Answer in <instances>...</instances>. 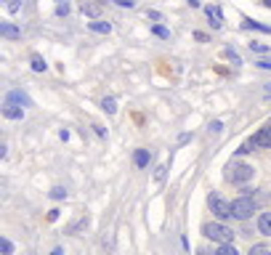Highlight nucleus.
Returning <instances> with one entry per match:
<instances>
[{
    "label": "nucleus",
    "instance_id": "obj_15",
    "mask_svg": "<svg viewBox=\"0 0 271 255\" xmlns=\"http://www.w3.org/2000/svg\"><path fill=\"white\" fill-rule=\"evenodd\" d=\"M101 107H104L107 115H115V112H117V101L115 99H104V101H101Z\"/></svg>",
    "mask_w": 271,
    "mask_h": 255
},
{
    "label": "nucleus",
    "instance_id": "obj_10",
    "mask_svg": "<svg viewBox=\"0 0 271 255\" xmlns=\"http://www.w3.org/2000/svg\"><path fill=\"white\" fill-rule=\"evenodd\" d=\"M0 35H3V37H11V40H16V37H22V32H19L16 30V27L14 24H0Z\"/></svg>",
    "mask_w": 271,
    "mask_h": 255
},
{
    "label": "nucleus",
    "instance_id": "obj_18",
    "mask_svg": "<svg viewBox=\"0 0 271 255\" xmlns=\"http://www.w3.org/2000/svg\"><path fill=\"white\" fill-rule=\"evenodd\" d=\"M152 32H154L157 37H165V40H167V37H170V32H167L165 27H160V24H154V27H152Z\"/></svg>",
    "mask_w": 271,
    "mask_h": 255
},
{
    "label": "nucleus",
    "instance_id": "obj_8",
    "mask_svg": "<svg viewBox=\"0 0 271 255\" xmlns=\"http://www.w3.org/2000/svg\"><path fill=\"white\" fill-rule=\"evenodd\" d=\"M205 14H208V16H210V24H213V27H216V30H218V27L223 24V19H221V11H218V8H216V6H208V8H205Z\"/></svg>",
    "mask_w": 271,
    "mask_h": 255
},
{
    "label": "nucleus",
    "instance_id": "obj_6",
    "mask_svg": "<svg viewBox=\"0 0 271 255\" xmlns=\"http://www.w3.org/2000/svg\"><path fill=\"white\" fill-rule=\"evenodd\" d=\"M253 138H255V146H271V125L260 128Z\"/></svg>",
    "mask_w": 271,
    "mask_h": 255
},
{
    "label": "nucleus",
    "instance_id": "obj_16",
    "mask_svg": "<svg viewBox=\"0 0 271 255\" xmlns=\"http://www.w3.org/2000/svg\"><path fill=\"white\" fill-rule=\"evenodd\" d=\"M32 69L35 72H45V61L40 59V56H32Z\"/></svg>",
    "mask_w": 271,
    "mask_h": 255
},
{
    "label": "nucleus",
    "instance_id": "obj_26",
    "mask_svg": "<svg viewBox=\"0 0 271 255\" xmlns=\"http://www.w3.org/2000/svg\"><path fill=\"white\" fill-rule=\"evenodd\" d=\"M56 14H59V16H67V14H69V6H67V3H59V6H56Z\"/></svg>",
    "mask_w": 271,
    "mask_h": 255
},
{
    "label": "nucleus",
    "instance_id": "obj_1",
    "mask_svg": "<svg viewBox=\"0 0 271 255\" xmlns=\"http://www.w3.org/2000/svg\"><path fill=\"white\" fill-rule=\"evenodd\" d=\"M202 234L208 239L218 242V244H229L231 239H234V231H231L229 226H223V223H205L202 226Z\"/></svg>",
    "mask_w": 271,
    "mask_h": 255
},
{
    "label": "nucleus",
    "instance_id": "obj_36",
    "mask_svg": "<svg viewBox=\"0 0 271 255\" xmlns=\"http://www.w3.org/2000/svg\"><path fill=\"white\" fill-rule=\"evenodd\" d=\"M263 6H268V8H271V0H263Z\"/></svg>",
    "mask_w": 271,
    "mask_h": 255
},
{
    "label": "nucleus",
    "instance_id": "obj_5",
    "mask_svg": "<svg viewBox=\"0 0 271 255\" xmlns=\"http://www.w3.org/2000/svg\"><path fill=\"white\" fill-rule=\"evenodd\" d=\"M3 117H8V120H22L24 117V109L22 107H16V104H3Z\"/></svg>",
    "mask_w": 271,
    "mask_h": 255
},
{
    "label": "nucleus",
    "instance_id": "obj_3",
    "mask_svg": "<svg viewBox=\"0 0 271 255\" xmlns=\"http://www.w3.org/2000/svg\"><path fill=\"white\" fill-rule=\"evenodd\" d=\"M208 205H210V210H213V215H216L218 221L231 218V202H226L221 194H210L208 197Z\"/></svg>",
    "mask_w": 271,
    "mask_h": 255
},
{
    "label": "nucleus",
    "instance_id": "obj_25",
    "mask_svg": "<svg viewBox=\"0 0 271 255\" xmlns=\"http://www.w3.org/2000/svg\"><path fill=\"white\" fill-rule=\"evenodd\" d=\"M223 56H226V59H231L234 64H242V61H239V56H237L234 51H231V48H226V51H223Z\"/></svg>",
    "mask_w": 271,
    "mask_h": 255
},
{
    "label": "nucleus",
    "instance_id": "obj_24",
    "mask_svg": "<svg viewBox=\"0 0 271 255\" xmlns=\"http://www.w3.org/2000/svg\"><path fill=\"white\" fill-rule=\"evenodd\" d=\"M0 247H3V252H6V255H11V252H14V244L8 242V239H0Z\"/></svg>",
    "mask_w": 271,
    "mask_h": 255
},
{
    "label": "nucleus",
    "instance_id": "obj_14",
    "mask_svg": "<svg viewBox=\"0 0 271 255\" xmlns=\"http://www.w3.org/2000/svg\"><path fill=\"white\" fill-rule=\"evenodd\" d=\"M216 255H239L237 252V247H234V244H218V250H216Z\"/></svg>",
    "mask_w": 271,
    "mask_h": 255
},
{
    "label": "nucleus",
    "instance_id": "obj_11",
    "mask_svg": "<svg viewBox=\"0 0 271 255\" xmlns=\"http://www.w3.org/2000/svg\"><path fill=\"white\" fill-rule=\"evenodd\" d=\"M133 162H136V167H146L149 165V152H146V149H136Z\"/></svg>",
    "mask_w": 271,
    "mask_h": 255
},
{
    "label": "nucleus",
    "instance_id": "obj_29",
    "mask_svg": "<svg viewBox=\"0 0 271 255\" xmlns=\"http://www.w3.org/2000/svg\"><path fill=\"white\" fill-rule=\"evenodd\" d=\"M221 128H223L221 122H210V133H221Z\"/></svg>",
    "mask_w": 271,
    "mask_h": 255
},
{
    "label": "nucleus",
    "instance_id": "obj_27",
    "mask_svg": "<svg viewBox=\"0 0 271 255\" xmlns=\"http://www.w3.org/2000/svg\"><path fill=\"white\" fill-rule=\"evenodd\" d=\"M117 6H123V8H133L136 6V0H115Z\"/></svg>",
    "mask_w": 271,
    "mask_h": 255
},
{
    "label": "nucleus",
    "instance_id": "obj_22",
    "mask_svg": "<svg viewBox=\"0 0 271 255\" xmlns=\"http://www.w3.org/2000/svg\"><path fill=\"white\" fill-rule=\"evenodd\" d=\"M82 226H88V218H80L77 223H72V226H69L67 231H69V234H74V231H77V229H82Z\"/></svg>",
    "mask_w": 271,
    "mask_h": 255
},
{
    "label": "nucleus",
    "instance_id": "obj_21",
    "mask_svg": "<svg viewBox=\"0 0 271 255\" xmlns=\"http://www.w3.org/2000/svg\"><path fill=\"white\" fill-rule=\"evenodd\" d=\"M51 197L53 200H64V197H67V189H61V186H56L53 192H51Z\"/></svg>",
    "mask_w": 271,
    "mask_h": 255
},
{
    "label": "nucleus",
    "instance_id": "obj_13",
    "mask_svg": "<svg viewBox=\"0 0 271 255\" xmlns=\"http://www.w3.org/2000/svg\"><path fill=\"white\" fill-rule=\"evenodd\" d=\"M93 32H101V35H109L112 32V24H107V22H91L88 24Z\"/></svg>",
    "mask_w": 271,
    "mask_h": 255
},
{
    "label": "nucleus",
    "instance_id": "obj_9",
    "mask_svg": "<svg viewBox=\"0 0 271 255\" xmlns=\"http://www.w3.org/2000/svg\"><path fill=\"white\" fill-rule=\"evenodd\" d=\"M6 101H8V104H22V107H30V99H27L22 91H11Z\"/></svg>",
    "mask_w": 271,
    "mask_h": 255
},
{
    "label": "nucleus",
    "instance_id": "obj_35",
    "mask_svg": "<svg viewBox=\"0 0 271 255\" xmlns=\"http://www.w3.org/2000/svg\"><path fill=\"white\" fill-rule=\"evenodd\" d=\"M51 255H61V250H59V247H56V250H53V252H51Z\"/></svg>",
    "mask_w": 271,
    "mask_h": 255
},
{
    "label": "nucleus",
    "instance_id": "obj_31",
    "mask_svg": "<svg viewBox=\"0 0 271 255\" xmlns=\"http://www.w3.org/2000/svg\"><path fill=\"white\" fill-rule=\"evenodd\" d=\"M149 19H154V22H160L162 16H160V11H149Z\"/></svg>",
    "mask_w": 271,
    "mask_h": 255
},
{
    "label": "nucleus",
    "instance_id": "obj_33",
    "mask_svg": "<svg viewBox=\"0 0 271 255\" xmlns=\"http://www.w3.org/2000/svg\"><path fill=\"white\" fill-rule=\"evenodd\" d=\"M268 85V88H266V96H271V82H266Z\"/></svg>",
    "mask_w": 271,
    "mask_h": 255
},
{
    "label": "nucleus",
    "instance_id": "obj_30",
    "mask_svg": "<svg viewBox=\"0 0 271 255\" xmlns=\"http://www.w3.org/2000/svg\"><path fill=\"white\" fill-rule=\"evenodd\" d=\"M258 67H263V69H271V59H263V61H258Z\"/></svg>",
    "mask_w": 271,
    "mask_h": 255
},
{
    "label": "nucleus",
    "instance_id": "obj_23",
    "mask_svg": "<svg viewBox=\"0 0 271 255\" xmlns=\"http://www.w3.org/2000/svg\"><path fill=\"white\" fill-rule=\"evenodd\" d=\"M6 8H8L11 14H16L19 8H22V3H19V0H6Z\"/></svg>",
    "mask_w": 271,
    "mask_h": 255
},
{
    "label": "nucleus",
    "instance_id": "obj_19",
    "mask_svg": "<svg viewBox=\"0 0 271 255\" xmlns=\"http://www.w3.org/2000/svg\"><path fill=\"white\" fill-rule=\"evenodd\" d=\"M245 27H255V30H260V32H271V27L258 24V22H250V19H245Z\"/></svg>",
    "mask_w": 271,
    "mask_h": 255
},
{
    "label": "nucleus",
    "instance_id": "obj_7",
    "mask_svg": "<svg viewBox=\"0 0 271 255\" xmlns=\"http://www.w3.org/2000/svg\"><path fill=\"white\" fill-rule=\"evenodd\" d=\"M258 231L263 234V237H271V213H260V218H258Z\"/></svg>",
    "mask_w": 271,
    "mask_h": 255
},
{
    "label": "nucleus",
    "instance_id": "obj_32",
    "mask_svg": "<svg viewBox=\"0 0 271 255\" xmlns=\"http://www.w3.org/2000/svg\"><path fill=\"white\" fill-rule=\"evenodd\" d=\"M194 37H197V40H202V43H208V40H210V37L205 35V32H197V35H194Z\"/></svg>",
    "mask_w": 271,
    "mask_h": 255
},
{
    "label": "nucleus",
    "instance_id": "obj_4",
    "mask_svg": "<svg viewBox=\"0 0 271 255\" xmlns=\"http://www.w3.org/2000/svg\"><path fill=\"white\" fill-rule=\"evenodd\" d=\"M255 176V167L253 165H247V162H237V165H231V173H229V178L234 184H245V181H250V178Z\"/></svg>",
    "mask_w": 271,
    "mask_h": 255
},
{
    "label": "nucleus",
    "instance_id": "obj_28",
    "mask_svg": "<svg viewBox=\"0 0 271 255\" xmlns=\"http://www.w3.org/2000/svg\"><path fill=\"white\" fill-rule=\"evenodd\" d=\"M165 165H160V167H157V173H154V178H157V181H162V178H165Z\"/></svg>",
    "mask_w": 271,
    "mask_h": 255
},
{
    "label": "nucleus",
    "instance_id": "obj_17",
    "mask_svg": "<svg viewBox=\"0 0 271 255\" xmlns=\"http://www.w3.org/2000/svg\"><path fill=\"white\" fill-rule=\"evenodd\" d=\"M250 51H253V53H268V45H263V43H250Z\"/></svg>",
    "mask_w": 271,
    "mask_h": 255
},
{
    "label": "nucleus",
    "instance_id": "obj_2",
    "mask_svg": "<svg viewBox=\"0 0 271 255\" xmlns=\"http://www.w3.org/2000/svg\"><path fill=\"white\" fill-rule=\"evenodd\" d=\"M255 213V200L253 197H239V200L231 202V218H237V221H247L250 215Z\"/></svg>",
    "mask_w": 271,
    "mask_h": 255
},
{
    "label": "nucleus",
    "instance_id": "obj_34",
    "mask_svg": "<svg viewBox=\"0 0 271 255\" xmlns=\"http://www.w3.org/2000/svg\"><path fill=\"white\" fill-rule=\"evenodd\" d=\"M197 255H210L208 250H197Z\"/></svg>",
    "mask_w": 271,
    "mask_h": 255
},
{
    "label": "nucleus",
    "instance_id": "obj_20",
    "mask_svg": "<svg viewBox=\"0 0 271 255\" xmlns=\"http://www.w3.org/2000/svg\"><path fill=\"white\" fill-rule=\"evenodd\" d=\"M250 255H271V250H266L263 244H255V247H250Z\"/></svg>",
    "mask_w": 271,
    "mask_h": 255
},
{
    "label": "nucleus",
    "instance_id": "obj_12",
    "mask_svg": "<svg viewBox=\"0 0 271 255\" xmlns=\"http://www.w3.org/2000/svg\"><path fill=\"white\" fill-rule=\"evenodd\" d=\"M82 14L91 16V19H99V16H101V8H99L96 3H82Z\"/></svg>",
    "mask_w": 271,
    "mask_h": 255
}]
</instances>
